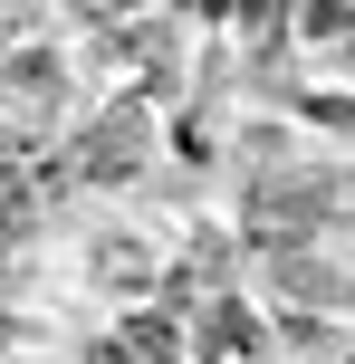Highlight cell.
I'll return each instance as SVG.
<instances>
[{
	"label": "cell",
	"instance_id": "6da1fadb",
	"mask_svg": "<svg viewBox=\"0 0 355 364\" xmlns=\"http://www.w3.org/2000/svg\"><path fill=\"white\" fill-rule=\"evenodd\" d=\"M346 364H355V355H346Z\"/></svg>",
	"mask_w": 355,
	"mask_h": 364
}]
</instances>
